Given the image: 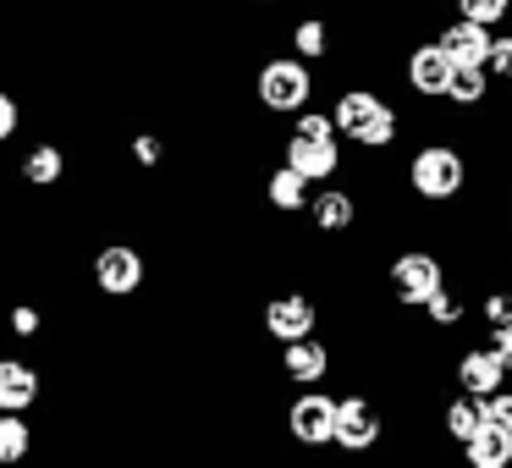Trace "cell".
I'll use <instances>...</instances> for the list:
<instances>
[{
    "mask_svg": "<svg viewBox=\"0 0 512 468\" xmlns=\"http://www.w3.org/2000/svg\"><path fill=\"white\" fill-rule=\"evenodd\" d=\"M331 116H336V127H342V138H353L358 149L397 144V111H391L380 94H369V89H347Z\"/></svg>",
    "mask_w": 512,
    "mask_h": 468,
    "instance_id": "obj_1",
    "label": "cell"
},
{
    "mask_svg": "<svg viewBox=\"0 0 512 468\" xmlns=\"http://www.w3.org/2000/svg\"><path fill=\"white\" fill-rule=\"evenodd\" d=\"M463 452H468V468H507L512 463V430L485 424L479 435H468V441H463Z\"/></svg>",
    "mask_w": 512,
    "mask_h": 468,
    "instance_id": "obj_16",
    "label": "cell"
},
{
    "mask_svg": "<svg viewBox=\"0 0 512 468\" xmlns=\"http://www.w3.org/2000/svg\"><path fill=\"white\" fill-rule=\"evenodd\" d=\"M512 369L501 364L496 347H468L463 358H457V386L468 391V397H490V391H501V380H507Z\"/></svg>",
    "mask_w": 512,
    "mask_h": 468,
    "instance_id": "obj_10",
    "label": "cell"
},
{
    "mask_svg": "<svg viewBox=\"0 0 512 468\" xmlns=\"http://www.w3.org/2000/svg\"><path fill=\"white\" fill-rule=\"evenodd\" d=\"M265 331L276 342H298V336H314V303L298 298V292H281V298L265 303Z\"/></svg>",
    "mask_w": 512,
    "mask_h": 468,
    "instance_id": "obj_11",
    "label": "cell"
},
{
    "mask_svg": "<svg viewBox=\"0 0 512 468\" xmlns=\"http://www.w3.org/2000/svg\"><path fill=\"white\" fill-rule=\"evenodd\" d=\"M309 215H314V226H320V232H347V226L358 221V204H353V193L325 188L320 199H309Z\"/></svg>",
    "mask_w": 512,
    "mask_h": 468,
    "instance_id": "obj_17",
    "label": "cell"
},
{
    "mask_svg": "<svg viewBox=\"0 0 512 468\" xmlns=\"http://www.w3.org/2000/svg\"><path fill=\"white\" fill-rule=\"evenodd\" d=\"M380 441V413L369 397H342V408H336V446H347V452H369V446Z\"/></svg>",
    "mask_w": 512,
    "mask_h": 468,
    "instance_id": "obj_9",
    "label": "cell"
},
{
    "mask_svg": "<svg viewBox=\"0 0 512 468\" xmlns=\"http://www.w3.org/2000/svg\"><path fill=\"white\" fill-rule=\"evenodd\" d=\"M309 182H314V177H303V171L287 160V166H276V171H270V182H265V199L276 204L281 215H292V210H303V204H309Z\"/></svg>",
    "mask_w": 512,
    "mask_h": 468,
    "instance_id": "obj_15",
    "label": "cell"
},
{
    "mask_svg": "<svg viewBox=\"0 0 512 468\" xmlns=\"http://www.w3.org/2000/svg\"><path fill=\"white\" fill-rule=\"evenodd\" d=\"M94 287H100L105 298H133V292L144 287V254L127 248V243L100 248V259H94Z\"/></svg>",
    "mask_w": 512,
    "mask_h": 468,
    "instance_id": "obj_6",
    "label": "cell"
},
{
    "mask_svg": "<svg viewBox=\"0 0 512 468\" xmlns=\"http://www.w3.org/2000/svg\"><path fill=\"white\" fill-rule=\"evenodd\" d=\"M479 413H485V424H496V430H512V391H490V397H479Z\"/></svg>",
    "mask_w": 512,
    "mask_h": 468,
    "instance_id": "obj_24",
    "label": "cell"
},
{
    "mask_svg": "<svg viewBox=\"0 0 512 468\" xmlns=\"http://www.w3.org/2000/svg\"><path fill=\"white\" fill-rule=\"evenodd\" d=\"M408 182H413V193H419V199H430V204H446V199H457V193H463V182H468V166H463V155H457V149H446V144H430V149H419V155H413V166H408Z\"/></svg>",
    "mask_w": 512,
    "mask_h": 468,
    "instance_id": "obj_3",
    "label": "cell"
},
{
    "mask_svg": "<svg viewBox=\"0 0 512 468\" xmlns=\"http://www.w3.org/2000/svg\"><path fill=\"white\" fill-rule=\"evenodd\" d=\"M281 369H287V380H298V386H314V380H325V369H331V347L314 342V336H298V342L281 347Z\"/></svg>",
    "mask_w": 512,
    "mask_h": 468,
    "instance_id": "obj_13",
    "label": "cell"
},
{
    "mask_svg": "<svg viewBox=\"0 0 512 468\" xmlns=\"http://www.w3.org/2000/svg\"><path fill=\"white\" fill-rule=\"evenodd\" d=\"M133 155H138V166H155V160H160V138H133Z\"/></svg>",
    "mask_w": 512,
    "mask_h": 468,
    "instance_id": "obj_30",
    "label": "cell"
},
{
    "mask_svg": "<svg viewBox=\"0 0 512 468\" xmlns=\"http://www.w3.org/2000/svg\"><path fill=\"white\" fill-rule=\"evenodd\" d=\"M424 309H430V320L435 325H457V320H463V298H452V292H435V298L430 303H424Z\"/></svg>",
    "mask_w": 512,
    "mask_h": 468,
    "instance_id": "obj_25",
    "label": "cell"
},
{
    "mask_svg": "<svg viewBox=\"0 0 512 468\" xmlns=\"http://www.w3.org/2000/svg\"><path fill=\"white\" fill-rule=\"evenodd\" d=\"M485 320L490 325H507L512 320V298H507V292H490V298H485Z\"/></svg>",
    "mask_w": 512,
    "mask_h": 468,
    "instance_id": "obj_28",
    "label": "cell"
},
{
    "mask_svg": "<svg viewBox=\"0 0 512 468\" xmlns=\"http://www.w3.org/2000/svg\"><path fill=\"white\" fill-rule=\"evenodd\" d=\"M490 72H496V78H512V34L490 45Z\"/></svg>",
    "mask_w": 512,
    "mask_h": 468,
    "instance_id": "obj_26",
    "label": "cell"
},
{
    "mask_svg": "<svg viewBox=\"0 0 512 468\" xmlns=\"http://www.w3.org/2000/svg\"><path fill=\"white\" fill-rule=\"evenodd\" d=\"M292 45H298V56H303V61H320L325 50H331V28L314 23V17H303V23L292 28Z\"/></svg>",
    "mask_w": 512,
    "mask_h": 468,
    "instance_id": "obj_22",
    "label": "cell"
},
{
    "mask_svg": "<svg viewBox=\"0 0 512 468\" xmlns=\"http://www.w3.org/2000/svg\"><path fill=\"white\" fill-rule=\"evenodd\" d=\"M452 78H457V61H452V50H446L441 39H435V45H413V50H408V89H413V94L446 100Z\"/></svg>",
    "mask_w": 512,
    "mask_h": 468,
    "instance_id": "obj_8",
    "label": "cell"
},
{
    "mask_svg": "<svg viewBox=\"0 0 512 468\" xmlns=\"http://www.w3.org/2000/svg\"><path fill=\"white\" fill-rule=\"evenodd\" d=\"M391 287H397V298L402 303H413V309H424V303L435 298V292L446 287V270H441V259L435 254H397L391 259Z\"/></svg>",
    "mask_w": 512,
    "mask_h": 468,
    "instance_id": "obj_5",
    "label": "cell"
},
{
    "mask_svg": "<svg viewBox=\"0 0 512 468\" xmlns=\"http://www.w3.org/2000/svg\"><path fill=\"white\" fill-rule=\"evenodd\" d=\"M23 177L34 182V188H50V182H61V177H67V155H61L56 144H39V149H28V160H23Z\"/></svg>",
    "mask_w": 512,
    "mask_h": 468,
    "instance_id": "obj_19",
    "label": "cell"
},
{
    "mask_svg": "<svg viewBox=\"0 0 512 468\" xmlns=\"http://www.w3.org/2000/svg\"><path fill=\"white\" fill-rule=\"evenodd\" d=\"M12 331H17V336H39V309L17 303V309H12Z\"/></svg>",
    "mask_w": 512,
    "mask_h": 468,
    "instance_id": "obj_29",
    "label": "cell"
},
{
    "mask_svg": "<svg viewBox=\"0 0 512 468\" xmlns=\"http://www.w3.org/2000/svg\"><path fill=\"white\" fill-rule=\"evenodd\" d=\"M17 122H23V111H17V100L12 94H0V144L17 133Z\"/></svg>",
    "mask_w": 512,
    "mask_h": 468,
    "instance_id": "obj_27",
    "label": "cell"
},
{
    "mask_svg": "<svg viewBox=\"0 0 512 468\" xmlns=\"http://www.w3.org/2000/svg\"><path fill=\"white\" fill-rule=\"evenodd\" d=\"M28 452H34V430H28V419L0 408V468H17Z\"/></svg>",
    "mask_w": 512,
    "mask_h": 468,
    "instance_id": "obj_18",
    "label": "cell"
},
{
    "mask_svg": "<svg viewBox=\"0 0 512 468\" xmlns=\"http://www.w3.org/2000/svg\"><path fill=\"white\" fill-rule=\"evenodd\" d=\"M254 6H270V0H254Z\"/></svg>",
    "mask_w": 512,
    "mask_h": 468,
    "instance_id": "obj_32",
    "label": "cell"
},
{
    "mask_svg": "<svg viewBox=\"0 0 512 468\" xmlns=\"http://www.w3.org/2000/svg\"><path fill=\"white\" fill-rule=\"evenodd\" d=\"M485 94H490V72H485V67H457L446 100H452V105H479Z\"/></svg>",
    "mask_w": 512,
    "mask_h": 468,
    "instance_id": "obj_20",
    "label": "cell"
},
{
    "mask_svg": "<svg viewBox=\"0 0 512 468\" xmlns=\"http://www.w3.org/2000/svg\"><path fill=\"white\" fill-rule=\"evenodd\" d=\"M336 116H298V127H292L287 138V160L303 171V177L314 182H331L336 171H342V149H336Z\"/></svg>",
    "mask_w": 512,
    "mask_h": 468,
    "instance_id": "obj_2",
    "label": "cell"
},
{
    "mask_svg": "<svg viewBox=\"0 0 512 468\" xmlns=\"http://www.w3.org/2000/svg\"><path fill=\"white\" fill-rule=\"evenodd\" d=\"M446 430L457 435V441H468V435L485 430V413H479V397H457L446 402Z\"/></svg>",
    "mask_w": 512,
    "mask_h": 468,
    "instance_id": "obj_21",
    "label": "cell"
},
{
    "mask_svg": "<svg viewBox=\"0 0 512 468\" xmlns=\"http://www.w3.org/2000/svg\"><path fill=\"white\" fill-rule=\"evenodd\" d=\"M39 397V375L34 364H23V358H0V408L6 413H28Z\"/></svg>",
    "mask_w": 512,
    "mask_h": 468,
    "instance_id": "obj_14",
    "label": "cell"
},
{
    "mask_svg": "<svg viewBox=\"0 0 512 468\" xmlns=\"http://www.w3.org/2000/svg\"><path fill=\"white\" fill-rule=\"evenodd\" d=\"M441 45L452 50V61L457 67H490V28L485 23H474V17H457L452 28H441Z\"/></svg>",
    "mask_w": 512,
    "mask_h": 468,
    "instance_id": "obj_12",
    "label": "cell"
},
{
    "mask_svg": "<svg viewBox=\"0 0 512 468\" xmlns=\"http://www.w3.org/2000/svg\"><path fill=\"white\" fill-rule=\"evenodd\" d=\"M336 408H342L336 397H325V391L309 386V391H303V397L287 408V430L298 435L303 446H325V441H336Z\"/></svg>",
    "mask_w": 512,
    "mask_h": 468,
    "instance_id": "obj_7",
    "label": "cell"
},
{
    "mask_svg": "<svg viewBox=\"0 0 512 468\" xmlns=\"http://www.w3.org/2000/svg\"><path fill=\"white\" fill-rule=\"evenodd\" d=\"M309 94H314V78H309L303 61H265V67H259V105H265V111L292 116V111L309 105Z\"/></svg>",
    "mask_w": 512,
    "mask_h": 468,
    "instance_id": "obj_4",
    "label": "cell"
},
{
    "mask_svg": "<svg viewBox=\"0 0 512 468\" xmlns=\"http://www.w3.org/2000/svg\"><path fill=\"white\" fill-rule=\"evenodd\" d=\"M490 347H496V353H501V364L512 369V320H507V325H496V342H490Z\"/></svg>",
    "mask_w": 512,
    "mask_h": 468,
    "instance_id": "obj_31",
    "label": "cell"
},
{
    "mask_svg": "<svg viewBox=\"0 0 512 468\" xmlns=\"http://www.w3.org/2000/svg\"><path fill=\"white\" fill-rule=\"evenodd\" d=\"M507 12H512V0H457V17H474L485 28H496Z\"/></svg>",
    "mask_w": 512,
    "mask_h": 468,
    "instance_id": "obj_23",
    "label": "cell"
}]
</instances>
